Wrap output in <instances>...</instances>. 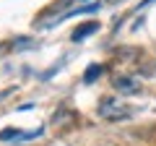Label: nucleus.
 Masks as SVG:
<instances>
[{
  "mask_svg": "<svg viewBox=\"0 0 156 146\" xmlns=\"http://www.w3.org/2000/svg\"><path fill=\"white\" fill-rule=\"evenodd\" d=\"M151 3H156V0H143V3H140V8H146V5H151Z\"/></svg>",
  "mask_w": 156,
  "mask_h": 146,
  "instance_id": "5",
  "label": "nucleus"
},
{
  "mask_svg": "<svg viewBox=\"0 0 156 146\" xmlns=\"http://www.w3.org/2000/svg\"><path fill=\"white\" fill-rule=\"evenodd\" d=\"M112 86H115L117 91H122V94H135V91H140V81L133 78V76H115V78H112Z\"/></svg>",
  "mask_w": 156,
  "mask_h": 146,
  "instance_id": "2",
  "label": "nucleus"
},
{
  "mask_svg": "<svg viewBox=\"0 0 156 146\" xmlns=\"http://www.w3.org/2000/svg\"><path fill=\"white\" fill-rule=\"evenodd\" d=\"M101 73H104V65H99V63H96V65H89V71L83 73V81H86V84H94Z\"/></svg>",
  "mask_w": 156,
  "mask_h": 146,
  "instance_id": "4",
  "label": "nucleus"
},
{
  "mask_svg": "<svg viewBox=\"0 0 156 146\" xmlns=\"http://www.w3.org/2000/svg\"><path fill=\"white\" fill-rule=\"evenodd\" d=\"M94 31H99V21H86V24H81V26H76L73 29V42H81V39H86L89 34H94Z\"/></svg>",
  "mask_w": 156,
  "mask_h": 146,
  "instance_id": "3",
  "label": "nucleus"
},
{
  "mask_svg": "<svg viewBox=\"0 0 156 146\" xmlns=\"http://www.w3.org/2000/svg\"><path fill=\"white\" fill-rule=\"evenodd\" d=\"M130 107H125V104H120L117 99H104L99 104V115L104 120H112V123H117V120H125V118H130Z\"/></svg>",
  "mask_w": 156,
  "mask_h": 146,
  "instance_id": "1",
  "label": "nucleus"
}]
</instances>
